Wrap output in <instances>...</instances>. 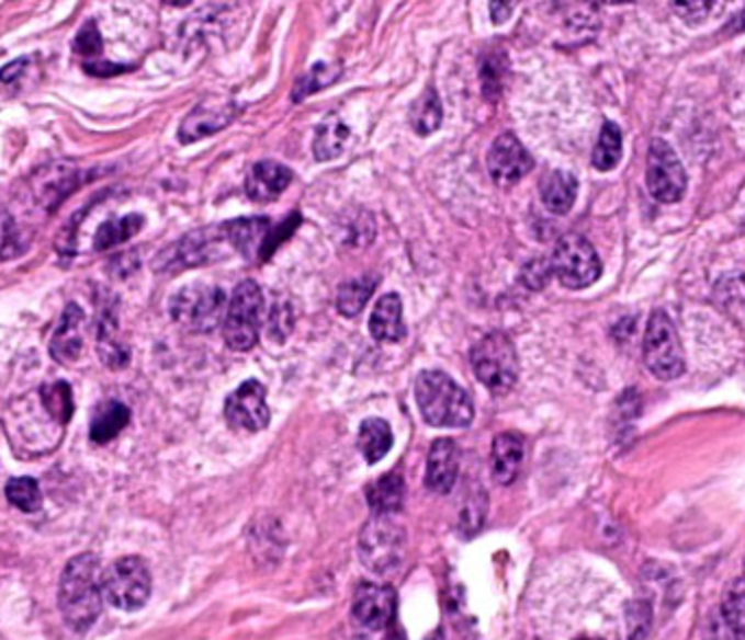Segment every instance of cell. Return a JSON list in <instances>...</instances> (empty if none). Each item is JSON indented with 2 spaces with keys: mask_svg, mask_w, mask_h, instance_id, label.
Instances as JSON below:
<instances>
[{
  "mask_svg": "<svg viewBox=\"0 0 745 640\" xmlns=\"http://www.w3.org/2000/svg\"><path fill=\"white\" fill-rule=\"evenodd\" d=\"M75 412L72 388L66 381L39 386L15 401L4 412V432L20 458L50 454L64 436Z\"/></svg>",
  "mask_w": 745,
  "mask_h": 640,
  "instance_id": "cell-1",
  "label": "cell"
},
{
  "mask_svg": "<svg viewBox=\"0 0 745 640\" xmlns=\"http://www.w3.org/2000/svg\"><path fill=\"white\" fill-rule=\"evenodd\" d=\"M103 608V571L94 553L72 558L59 582V610L66 626L86 632L99 619Z\"/></svg>",
  "mask_w": 745,
  "mask_h": 640,
  "instance_id": "cell-2",
  "label": "cell"
},
{
  "mask_svg": "<svg viewBox=\"0 0 745 640\" xmlns=\"http://www.w3.org/2000/svg\"><path fill=\"white\" fill-rule=\"evenodd\" d=\"M417 405L432 427H466L473 421L471 397L441 370H426L415 386Z\"/></svg>",
  "mask_w": 745,
  "mask_h": 640,
  "instance_id": "cell-3",
  "label": "cell"
},
{
  "mask_svg": "<svg viewBox=\"0 0 745 640\" xmlns=\"http://www.w3.org/2000/svg\"><path fill=\"white\" fill-rule=\"evenodd\" d=\"M475 377L493 392L506 395L519 379V357L512 340L504 331L484 335L471 351Z\"/></svg>",
  "mask_w": 745,
  "mask_h": 640,
  "instance_id": "cell-4",
  "label": "cell"
},
{
  "mask_svg": "<svg viewBox=\"0 0 745 640\" xmlns=\"http://www.w3.org/2000/svg\"><path fill=\"white\" fill-rule=\"evenodd\" d=\"M225 244H229L225 225H212V227L196 229V231L183 236L181 240H177L172 247L163 249L155 258L153 271H157V273H179V271H185V268H196V266L218 262L221 258L227 255Z\"/></svg>",
  "mask_w": 745,
  "mask_h": 640,
  "instance_id": "cell-5",
  "label": "cell"
},
{
  "mask_svg": "<svg viewBox=\"0 0 745 640\" xmlns=\"http://www.w3.org/2000/svg\"><path fill=\"white\" fill-rule=\"evenodd\" d=\"M643 359L647 370L663 379H676L685 373V351L678 329L667 312L654 310L645 327Z\"/></svg>",
  "mask_w": 745,
  "mask_h": 640,
  "instance_id": "cell-6",
  "label": "cell"
},
{
  "mask_svg": "<svg viewBox=\"0 0 745 640\" xmlns=\"http://www.w3.org/2000/svg\"><path fill=\"white\" fill-rule=\"evenodd\" d=\"M264 299L262 290L256 282H242L229 301L223 335L229 348L249 351L258 344L260 324H262Z\"/></svg>",
  "mask_w": 745,
  "mask_h": 640,
  "instance_id": "cell-7",
  "label": "cell"
},
{
  "mask_svg": "<svg viewBox=\"0 0 745 640\" xmlns=\"http://www.w3.org/2000/svg\"><path fill=\"white\" fill-rule=\"evenodd\" d=\"M550 264L561 284L572 290L594 286L601 275V262L594 244L578 233H567L556 242Z\"/></svg>",
  "mask_w": 745,
  "mask_h": 640,
  "instance_id": "cell-8",
  "label": "cell"
},
{
  "mask_svg": "<svg viewBox=\"0 0 745 640\" xmlns=\"http://www.w3.org/2000/svg\"><path fill=\"white\" fill-rule=\"evenodd\" d=\"M103 597L121 610H138L150 597V571L138 556L116 560L103 573Z\"/></svg>",
  "mask_w": 745,
  "mask_h": 640,
  "instance_id": "cell-9",
  "label": "cell"
},
{
  "mask_svg": "<svg viewBox=\"0 0 745 640\" xmlns=\"http://www.w3.org/2000/svg\"><path fill=\"white\" fill-rule=\"evenodd\" d=\"M225 293L214 286L194 284L179 290L170 301V317L196 333H207L218 327L225 312Z\"/></svg>",
  "mask_w": 745,
  "mask_h": 640,
  "instance_id": "cell-10",
  "label": "cell"
},
{
  "mask_svg": "<svg viewBox=\"0 0 745 640\" xmlns=\"http://www.w3.org/2000/svg\"><path fill=\"white\" fill-rule=\"evenodd\" d=\"M406 534L391 516H373L362 532L360 551L369 569L386 573L395 569L404 558Z\"/></svg>",
  "mask_w": 745,
  "mask_h": 640,
  "instance_id": "cell-11",
  "label": "cell"
},
{
  "mask_svg": "<svg viewBox=\"0 0 745 640\" xmlns=\"http://www.w3.org/2000/svg\"><path fill=\"white\" fill-rule=\"evenodd\" d=\"M647 190L661 203H676L685 196L687 172L676 151L661 138L652 140L647 151Z\"/></svg>",
  "mask_w": 745,
  "mask_h": 640,
  "instance_id": "cell-12",
  "label": "cell"
},
{
  "mask_svg": "<svg viewBox=\"0 0 745 640\" xmlns=\"http://www.w3.org/2000/svg\"><path fill=\"white\" fill-rule=\"evenodd\" d=\"M225 419L232 430L238 432H262L271 423V410L267 405V388L249 379L236 392L227 397Z\"/></svg>",
  "mask_w": 745,
  "mask_h": 640,
  "instance_id": "cell-13",
  "label": "cell"
},
{
  "mask_svg": "<svg viewBox=\"0 0 745 640\" xmlns=\"http://www.w3.org/2000/svg\"><path fill=\"white\" fill-rule=\"evenodd\" d=\"M81 185V170L72 161H53L31 176V192L39 207L55 212Z\"/></svg>",
  "mask_w": 745,
  "mask_h": 640,
  "instance_id": "cell-14",
  "label": "cell"
},
{
  "mask_svg": "<svg viewBox=\"0 0 745 640\" xmlns=\"http://www.w3.org/2000/svg\"><path fill=\"white\" fill-rule=\"evenodd\" d=\"M397 593L393 586L362 582L353 595V619L366 630H384L395 621Z\"/></svg>",
  "mask_w": 745,
  "mask_h": 640,
  "instance_id": "cell-15",
  "label": "cell"
},
{
  "mask_svg": "<svg viewBox=\"0 0 745 640\" xmlns=\"http://www.w3.org/2000/svg\"><path fill=\"white\" fill-rule=\"evenodd\" d=\"M488 172L499 187L519 183L532 168L534 160L512 134H501L488 151Z\"/></svg>",
  "mask_w": 745,
  "mask_h": 640,
  "instance_id": "cell-16",
  "label": "cell"
},
{
  "mask_svg": "<svg viewBox=\"0 0 745 640\" xmlns=\"http://www.w3.org/2000/svg\"><path fill=\"white\" fill-rule=\"evenodd\" d=\"M236 116H238V107L234 103H225V105H199L181 123L179 140L183 145L203 140V138L225 129L229 123L236 121Z\"/></svg>",
  "mask_w": 745,
  "mask_h": 640,
  "instance_id": "cell-17",
  "label": "cell"
},
{
  "mask_svg": "<svg viewBox=\"0 0 745 640\" xmlns=\"http://www.w3.org/2000/svg\"><path fill=\"white\" fill-rule=\"evenodd\" d=\"M81 324H83V310L77 304H70L61 320L50 338L48 353L57 364H72L79 359L83 351V335H81Z\"/></svg>",
  "mask_w": 745,
  "mask_h": 640,
  "instance_id": "cell-18",
  "label": "cell"
},
{
  "mask_svg": "<svg viewBox=\"0 0 745 640\" xmlns=\"http://www.w3.org/2000/svg\"><path fill=\"white\" fill-rule=\"evenodd\" d=\"M526 458V441L517 432H504L493 441L490 469L493 478L501 485H508L519 478Z\"/></svg>",
  "mask_w": 745,
  "mask_h": 640,
  "instance_id": "cell-19",
  "label": "cell"
},
{
  "mask_svg": "<svg viewBox=\"0 0 745 640\" xmlns=\"http://www.w3.org/2000/svg\"><path fill=\"white\" fill-rule=\"evenodd\" d=\"M229 244L236 253H240L245 260H260L264 242L271 233V220L264 216L253 218H236L232 222H225Z\"/></svg>",
  "mask_w": 745,
  "mask_h": 640,
  "instance_id": "cell-20",
  "label": "cell"
},
{
  "mask_svg": "<svg viewBox=\"0 0 745 640\" xmlns=\"http://www.w3.org/2000/svg\"><path fill=\"white\" fill-rule=\"evenodd\" d=\"M460 454L451 438H439L428 456L426 485L437 494H448L458 480Z\"/></svg>",
  "mask_w": 745,
  "mask_h": 640,
  "instance_id": "cell-21",
  "label": "cell"
},
{
  "mask_svg": "<svg viewBox=\"0 0 745 640\" xmlns=\"http://www.w3.org/2000/svg\"><path fill=\"white\" fill-rule=\"evenodd\" d=\"M293 181V170L280 161H258L247 176V194L251 201H275Z\"/></svg>",
  "mask_w": 745,
  "mask_h": 640,
  "instance_id": "cell-22",
  "label": "cell"
},
{
  "mask_svg": "<svg viewBox=\"0 0 745 640\" xmlns=\"http://www.w3.org/2000/svg\"><path fill=\"white\" fill-rule=\"evenodd\" d=\"M713 637L715 640H745V578L726 591L713 624Z\"/></svg>",
  "mask_w": 745,
  "mask_h": 640,
  "instance_id": "cell-23",
  "label": "cell"
},
{
  "mask_svg": "<svg viewBox=\"0 0 745 640\" xmlns=\"http://www.w3.org/2000/svg\"><path fill=\"white\" fill-rule=\"evenodd\" d=\"M369 327H371V335L380 342H399V340L406 338L404 306H402L399 295H395V293L384 295L375 304Z\"/></svg>",
  "mask_w": 745,
  "mask_h": 640,
  "instance_id": "cell-24",
  "label": "cell"
},
{
  "mask_svg": "<svg viewBox=\"0 0 745 640\" xmlns=\"http://www.w3.org/2000/svg\"><path fill=\"white\" fill-rule=\"evenodd\" d=\"M578 194V179L567 170H552L541 181V201L552 214H567Z\"/></svg>",
  "mask_w": 745,
  "mask_h": 640,
  "instance_id": "cell-25",
  "label": "cell"
},
{
  "mask_svg": "<svg viewBox=\"0 0 745 640\" xmlns=\"http://www.w3.org/2000/svg\"><path fill=\"white\" fill-rule=\"evenodd\" d=\"M132 412L125 403L121 401H105L99 405L94 412L92 425H90V438L97 445H108L112 443L127 425H129Z\"/></svg>",
  "mask_w": 745,
  "mask_h": 640,
  "instance_id": "cell-26",
  "label": "cell"
},
{
  "mask_svg": "<svg viewBox=\"0 0 745 640\" xmlns=\"http://www.w3.org/2000/svg\"><path fill=\"white\" fill-rule=\"evenodd\" d=\"M366 499L371 505V512L377 516H393L404 507L406 499V483L399 473H386L375 483L369 485Z\"/></svg>",
  "mask_w": 745,
  "mask_h": 640,
  "instance_id": "cell-27",
  "label": "cell"
},
{
  "mask_svg": "<svg viewBox=\"0 0 745 640\" xmlns=\"http://www.w3.org/2000/svg\"><path fill=\"white\" fill-rule=\"evenodd\" d=\"M358 447L369 465H377L393 447L391 425L382 419H366L358 432Z\"/></svg>",
  "mask_w": 745,
  "mask_h": 640,
  "instance_id": "cell-28",
  "label": "cell"
},
{
  "mask_svg": "<svg viewBox=\"0 0 745 640\" xmlns=\"http://www.w3.org/2000/svg\"><path fill=\"white\" fill-rule=\"evenodd\" d=\"M349 127L336 118L329 116L320 123V127L316 129V138H314V158L318 161H329L338 158L347 142H349Z\"/></svg>",
  "mask_w": 745,
  "mask_h": 640,
  "instance_id": "cell-29",
  "label": "cell"
},
{
  "mask_svg": "<svg viewBox=\"0 0 745 640\" xmlns=\"http://www.w3.org/2000/svg\"><path fill=\"white\" fill-rule=\"evenodd\" d=\"M118 320L112 312H105L99 322V357L110 368H125L129 364V348L116 338Z\"/></svg>",
  "mask_w": 745,
  "mask_h": 640,
  "instance_id": "cell-30",
  "label": "cell"
},
{
  "mask_svg": "<svg viewBox=\"0 0 745 640\" xmlns=\"http://www.w3.org/2000/svg\"><path fill=\"white\" fill-rule=\"evenodd\" d=\"M380 279L377 277H371V275H364L360 279H353V282H347L338 288V299H336V308L342 317L347 319H353L358 317L364 306L369 304L373 290L377 288Z\"/></svg>",
  "mask_w": 745,
  "mask_h": 640,
  "instance_id": "cell-31",
  "label": "cell"
},
{
  "mask_svg": "<svg viewBox=\"0 0 745 640\" xmlns=\"http://www.w3.org/2000/svg\"><path fill=\"white\" fill-rule=\"evenodd\" d=\"M443 123V105L434 88H428L410 107V125L419 136L434 134Z\"/></svg>",
  "mask_w": 745,
  "mask_h": 640,
  "instance_id": "cell-32",
  "label": "cell"
},
{
  "mask_svg": "<svg viewBox=\"0 0 745 640\" xmlns=\"http://www.w3.org/2000/svg\"><path fill=\"white\" fill-rule=\"evenodd\" d=\"M145 225V218L140 214H129L116 220H110L97 229L94 236V249L97 251H110L127 240H132Z\"/></svg>",
  "mask_w": 745,
  "mask_h": 640,
  "instance_id": "cell-33",
  "label": "cell"
},
{
  "mask_svg": "<svg viewBox=\"0 0 745 640\" xmlns=\"http://www.w3.org/2000/svg\"><path fill=\"white\" fill-rule=\"evenodd\" d=\"M621 151H623L621 129L614 123L606 121L601 127L599 140H597L596 151H594V165L601 172L612 170L621 160Z\"/></svg>",
  "mask_w": 745,
  "mask_h": 640,
  "instance_id": "cell-34",
  "label": "cell"
},
{
  "mask_svg": "<svg viewBox=\"0 0 745 640\" xmlns=\"http://www.w3.org/2000/svg\"><path fill=\"white\" fill-rule=\"evenodd\" d=\"M506 72H508V57L504 53L495 50L484 57L479 77H482V92L488 101H497L501 96Z\"/></svg>",
  "mask_w": 745,
  "mask_h": 640,
  "instance_id": "cell-35",
  "label": "cell"
},
{
  "mask_svg": "<svg viewBox=\"0 0 745 640\" xmlns=\"http://www.w3.org/2000/svg\"><path fill=\"white\" fill-rule=\"evenodd\" d=\"M338 77H340V66H336V64H314L295 83L293 101L295 103L303 101L305 96L331 85Z\"/></svg>",
  "mask_w": 745,
  "mask_h": 640,
  "instance_id": "cell-36",
  "label": "cell"
},
{
  "mask_svg": "<svg viewBox=\"0 0 745 640\" xmlns=\"http://www.w3.org/2000/svg\"><path fill=\"white\" fill-rule=\"evenodd\" d=\"M4 494L9 503H13L18 510L26 514L37 512L42 507V490H39V483L33 478H15V480L7 481Z\"/></svg>",
  "mask_w": 745,
  "mask_h": 640,
  "instance_id": "cell-37",
  "label": "cell"
},
{
  "mask_svg": "<svg viewBox=\"0 0 745 640\" xmlns=\"http://www.w3.org/2000/svg\"><path fill=\"white\" fill-rule=\"evenodd\" d=\"M24 249L26 242L22 240L13 216L4 207H0V262L22 255Z\"/></svg>",
  "mask_w": 745,
  "mask_h": 640,
  "instance_id": "cell-38",
  "label": "cell"
},
{
  "mask_svg": "<svg viewBox=\"0 0 745 640\" xmlns=\"http://www.w3.org/2000/svg\"><path fill=\"white\" fill-rule=\"evenodd\" d=\"M550 275H552V264L550 260H543V258H537V260H530L523 271H521V282L532 288V290H541L545 288V284L550 282Z\"/></svg>",
  "mask_w": 745,
  "mask_h": 640,
  "instance_id": "cell-39",
  "label": "cell"
},
{
  "mask_svg": "<svg viewBox=\"0 0 745 640\" xmlns=\"http://www.w3.org/2000/svg\"><path fill=\"white\" fill-rule=\"evenodd\" d=\"M75 50L79 55H88V57L99 55L103 50V37L99 33V26H97L94 20L86 22V26L79 31V35L75 39Z\"/></svg>",
  "mask_w": 745,
  "mask_h": 640,
  "instance_id": "cell-40",
  "label": "cell"
},
{
  "mask_svg": "<svg viewBox=\"0 0 745 640\" xmlns=\"http://www.w3.org/2000/svg\"><path fill=\"white\" fill-rule=\"evenodd\" d=\"M301 222V216L298 214H293L289 220H284L282 225H278V227H271V233H269V238H267V242H264V249H262V262H267L273 253H275V249L282 244V242H286V238L297 229V225Z\"/></svg>",
  "mask_w": 745,
  "mask_h": 640,
  "instance_id": "cell-41",
  "label": "cell"
},
{
  "mask_svg": "<svg viewBox=\"0 0 745 640\" xmlns=\"http://www.w3.org/2000/svg\"><path fill=\"white\" fill-rule=\"evenodd\" d=\"M676 9V13H680L682 20H687L689 24H698L702 20L709 18V13L713 9H718L720 4H713V2H674L671 4Z\"/></svg>",
  "mask_w": 745,
  "mask_h": 640,
  "instance_id": "cell-42",
  "label": "cell"
},
{
  "mask_svg": "<svg viewBox=\"0 0 745 640\" xmlns=\"http://www.w3.org/2000/svg\"><path fill=\"white\" fill-rule=\"evenodd\" d=\"M83 68L88 75H94V77H114V75L129 70L127 66H116V64H86Z\"/></svg>",
  "mask_w": 745,
  "mask_h": 640,
  "instance_id": "cell-43",
  "label": "cell"
},
{
  "mask_svg": "<svg viewBox=\"0 0 745 640\" xmlns=\"http://www.w3.org/2000/svg\"><path fill=\"white\" fill-rule=\"evenodd\" d=\"M26 66H29V59H18V61L7 64V66L0 70V81H2V83H15V79L24 72Z\"/></svg>",
  "mask_w": 745,
  "mask_h": 640,
  "instance_id": "cell-44",
  "label": "cell"
},
{
  "mask_svg": "<svg viewBox=\"0 0 745 640\" xmlns=\"http://www.w3.org/2000/svg\"><path fill=\"white\" fill-rule=\"evenodd\" d=\"M488 9H490V13H493V15H490L493 22H495V24H501V22H506V20L512 15L515 4H512V2H490Z\"/></svg>",
  "mask_w": 745,
  "mask_h": 640,
  "instance_id": "cell-45",
  "label": "cell"
},
{
  "mask_svg": "<svg viewBox=\"0 0 745 640\" xmlns=\"http://www.w3.org/2000/svg\"><path fill=\"white\" fill-rule=\"evenodd\" d=\"M576 640H601V639H591V637H585V639H576Z\"/></svg>",
  "mask_w": 745,
  "mask_h": 640,
  "instance_id": "cell-46",
  "label": "cell"
}]
</instances>
